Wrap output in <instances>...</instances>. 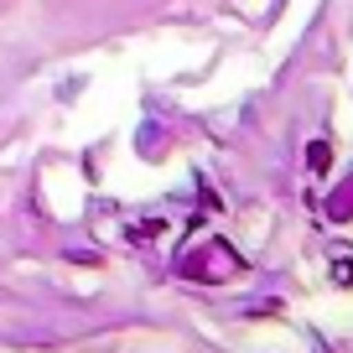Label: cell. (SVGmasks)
Segmentation results:
<instances>
[{
  "mask_svg": "<svg viewBox=\"0 0 353 353\" xmlns=\"http://www.w3.org/2000/svg\"><path fill=\"white\" fill-rule=\"evenodd\" d=\"M239 270H244V260L223 239H198L188 254H182V276L203 281V286H223V281H234Z\"/></svg>",
  "mask_w": 353,
  "mask_h": 353,
  "instance_id": "6da1fadb",
  "label": "cell"
}]
</instances>
